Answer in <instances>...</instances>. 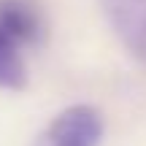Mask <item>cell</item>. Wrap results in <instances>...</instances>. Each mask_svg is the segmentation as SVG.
<instances>
[{
  "label": "cell",
  "mask_w": 146,
  "mask_h": 146,
  "mask_svg": "<svg viewBox=\"0 0 146 146\" xmlns=\"http://www.w3.org/2000/svg\"><path fill=\"white\" fill-rule=\"evenodd\" d=\"M106 135V119L95 106L76 103L62 108L41 133L33 146H100Z\"/></svg>",
  "instance_id": "cell-1"
},
{
  "label": "cell",
  "mask_w": 146,
  "mask_h": 146,
  "mask_svg": "<svg viewBox=\"0 0 146 146\" xmlns=\"http://www.w3.org/2000/svg\"><path fill=\"white\" fill-rule=\"evenodd\" d=\"M25 43L0 22V87L22 89L27 84V62L22 57Z\"/></svg>",
  "instance_id": "cell-3"
},
{
  "label": "cell",
  "mask_w": 146,
  "mask_h": 146,
  "mask_svg": "<svg viewBox=\"0 0 146 146\" xmlns=\"http://www.w3.org/2000/svg\"><path fill=\"white\" fill-rule=\"evenodd\" d=\"M0 22L22 43H30L41 35V16L27 0H0Z\"/></svg>",
  "instance_id": "cell-4"
},
{
  "label": "cell",
  "mask_w": 146,
  "mask_h": 146,
  "mask_svg": "<svg viewBox=\"0 0 146 146\" xmlns=\"http://www.w3.org/2000/svg\"><path fill=\"white\" fill-rule=\"evenodd\" d=\"M100 5L125 49L146 65V0H100Z\"/></svg>",
  "instance_id": "cell-2"
}]
</instances>
